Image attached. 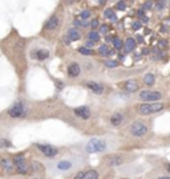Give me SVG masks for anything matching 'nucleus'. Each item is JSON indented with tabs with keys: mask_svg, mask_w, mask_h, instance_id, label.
<instances>
[{
	"mask_svg": "<svg viewBox=\"0 0 170 179\" xmlns=\"http://www.w3.org/2000/svg\"><path fill=\"white\" fill-rule=\"evenodd\" d=\"M106 149H108V142L106 141L100 139V138H92L87 143V146H85V151L89 153V154H94V153L105 151Z\"/></svg>",
	"mask_w": 170,
	"mask_h": 179,
	"instance_id": "nucleus-1",
	"label": "nucleus"
},
{
	"mask_svg": "<svg viewBox=\"0 0 170 179\" xmlns=\"http://www.w3.org/2000/svg\"><path fill=\"white\" fill-rule=\"evenodd\" d=\"M76 166V162L71 159V158H63L57 162H55L52 165V171L57 172V174H63V172H68L71 171L73 167Z\"/></svg>",
	"mask_w": 170,
	"mask_h": 179,
	"instance_id": "nucleus-2",
	"label": "nucleus"
},
{
	"mask_svg": "<svg viewBox=\"0 0 170 179\" xmlns=\"http://www.w3.org/2000/svg\"><path fill=\"white\" fill-rule=\"evenodd\" d=\"M163 109H165V104L162 102H146L140 106L138 111L142 115H150V114L158 113V111H161Z\"/></svg>",
	"mask_w": 170,
	"mask_h": 179,
	"instance_id": "nucleus-3",
	"label": "nucleus"
},
{
	"mask_svg": "<svg viewBox=\"0 0 170 179\" xmlns=\"http://www.w3.org/2000/svg\"><path fill=\"white\" fill-rule=\"evenodd\" d=\"M27 113H28V110L23 102H16L8 109V115L11 118H24Z\"/></svg>",
	"mask_w": 170,
	"mask_h": 179,
	"instance_id": "nucleus-4",
	"label": "nucleus"
},
{
	"mask_svg": "<svg viewBox=\"0 0 170 179\" xmlns=\"http://www.w3.org/2000/svg\"><path fill=\"white\" fill-rule=\"evenodd\" d=\"M129 133L132 134L133 137H137V138L144 137L145 134L148 133V126H146V124H144L142 121H135L130 125Z\"/></svg>",
	"mask_w": 170,
	"mask_h": 179,
	"instance_id": "nucleus-5",
	"label": "nucleus"
},
{
	"mask_svg": "<svg viewBox=\"0 0 170 179\" xmlns=\"http://www.w3.org/2000/svg\"><path fill=\"white\" fill-rule=\"evenodd\" d=\"M138 98L146 102H157L162 98V93L156 92V90H142L140 93Z\"/></svg>",
	"mask_w": 170,
	"mask_h": 179,
	"instance_id": "nucleus-6",
	"label": "nucleus"
},
{
	"mask_svg": "<svg viewBox=\"0 0 170 179\" xmlns=\"http://www.w3.org/2000/svg\"><path fill=\"white\" fill-rule=\"evenodd\" d=\"M36 147L40 150L47 158H55V156L59 154L57 147L52 146V145H36Z\"/></svg>",
	"mask_w": 170,
	"mask_h": 179,
	"instance_id": "nucleus-7",
	"label": "nucleus"
},
{
	"mask_svg": "<svg viewBox=\"0 0 170 179\" xmlns=\"http://www.w3.org/2000/svg\"><path fill=\"white\" fill-rule=\"evenodd\" d=\"M128 161L126 155H112L106 159V165L109 167H116V166H120L122 163H125Z\"/></svg>",
	"mask_w": 170,
	"mask_h": 179,
	"instance_id": "nucleus-8",
	"label": "nucleus"
},
{
	"mask_svg": "<svg viewBox=\"0 0 170 179\" xmlns=\"http://www.w3.org/2000/svg\"><path fill=\"white\" fill-rule=\"evenodd\" d=\"M73 113H75L76 117H78V118H81V120H89L90 109L88 106H78V108H76L73 110Z\"/></svg>",
	"mask_w": 170,
	"mask_h": 179,
	"instance_id": "nucleus-9",
	"label": "nucleus"
},
{
	"mask_svg": "<svg viewBox=\"0 0 170 179\" xmlns=\"http://www.w3.org/2000/svg\"><path fill=\"white\" fill-rule=\"evenodd\" d=\"M68 76L69 77H78L81 73V68L77 63H72L69 66H68Z\"/></svg>",
	"mask_w": 170,
	"mask_h": 179,
	"instance_id": "nucleus-10",
	"label": "nucleus"
},
{
	"mask_svg": "<svg viewBox=\"0 0 170 179\" xmlns=\"http://www.w3.org/2000/svg\"><path fill=\"white\" fill-rule=\"evenodd\" d=\"M87 86H88L94 94H103V92H104V86L101 85V84H98V82L88 81V82H87Z\"/></svg>",
	"mask_w": 170,
	"mask_h": 179,
	"instance_id": "nucleus-11",
	"label": "nucleus"
},
{
	"mask_svg": "<svg viewBox=\"0 0 170 179\" xmlns=\"http://www.w3.org/2000/svg\"><path fill=\"white\" fill-rule=\"evenodd\" d=\"M59 23H60V20H59V18L57 16H52L47 23H45V25H44V28L47 31H55L56 28L59 27Z\"/></svg>",
	"mask_w": 170,
	"mask_h": 179,
	"instance_id": "nucleus-12",
	"label": "nucleus"
},
{
	"mask_svg": "<svg viewBox=\"0 0 170 179\" xmlns=\"http://www.w3.org/2000/svg\"><path fill=\"white\" fill-rule=\"evenodd\" d=\"M66 38L69 41H77L81 38V33L78 29H76V28H71V29H68V32H66Z\"/></svg>",
	"mask_w": 170,
	"mask_h": 179,
	"instance_id": "nucleus-13",
	"label": "nucleus"
},
{
	"mask_svg": "<svg viewBox=\"0 0 170 179\" xmlns=\"http://www.w3.org/2000/svg\"><path fill=\"white\" fill-rule=\"evenodd\" d=\"M31 56L33 59L39 60V61H44V60H47L49 57V51H47V49H39V51L33 52Z\"/></svg>",
	"mask_w": 170,
	"mask_h": 179,
	"instance_id": "nucleus-14",
	"label": "nucleus"
},
{
	"mask_svg": "<svg viewBox=\"0 0 170 179\" xmlns=\"http://www.w3.org/2000/svg\"><path fill=\"white\" fill-rule=\"evenodd\" d=\"M124 88L125 90L129 92V93H134L138 90V82L135 80H128L125 84H124Z\"/></svg>",
	"mask_w": 170,
	"mask_h": 179,
	"instance_id": "nucleus-15",
	"label": "nucleus"
},
{
	"mask_svg": "<svg viewBox=\"0 0 170 179\" xmlns=\"http://www.w3.org/2000/svg\"><path fill=\"white\" fill-rule=\"evenodd\" d=\"M122 121H124V114L120 113V111H117V113L112 114V117H110V124H112V126H120V125L122 124Z\"/></svg>",
	"mask_w": 170,
	"mask_h": 179,
	"instance_id": "nucleus-16",
	"label": "nucleus"
},
{
	"mask_svg": "<svg viewBox=\"0 0 170 179\" xmlns=\"http://www.w3.org/2000/svg\"><path fill=\"white\" fill-rule=\"evenodd\" d=\"M0 166H2L5 171H12L15 169L12 161H11L9 158H3L2 161H0Z\"/></svg>",
	"mask_w": 170,
	"mask_h": 179,
	"instance_id": "nucleus-17",
	"label": "nucleus"
},
{
	"mask_svg": "<svg viewBox=\"0 0 170 179\" xmlns=\"http://www.w3.org/2000/svg\"><path fill=\"white\" fill-rule=\"evenodd\" d=\"M135 45H137V43H135L134 38L132 37H128L126 38V41H125V52L129 53V52H132L135 49Z\"/></svg>",
	"mask_w": 170,
	"mask_h": 179,
	"instance_id": "nucleus-18",
	"label": "nucleus"
},
{
	"mask_svg": "<svg viewBox=\"0 0 170 179\" xmlns=\"http://www.w3.org/2000/svg\"><path fill=\"white\" fill-rule=\"evenodd\" d=\"M154 82H156V78H154V74H151V73H146L144 76V84L146 86H151V85H154Z\"/></svg>",
	"mask_w": 170,
	"mask_h": 179,
	"instance_id": "nucleus-19",
	"label": "nucleus"
},
{
	"mask_svg": "<svg viewBox=\"0 0 170 179\" xmlns=\"http://www.w3.org/2000/svg\"><path fill=\"white\" fill-rule=\"evenodd\" d=\"M104 16H105L106 19H109L110 21H117V16H116V13H114V11L110 9V8H106V9L104 11Z\"/></svg>",
	"mask_w": 170,
	"mask_h": 179,
	"instance_id": "nucleus-20",
	"label": "nucleus"
},
{
	"mask_svg": "<svg viewBox=\"0 0 170 179\" xmlns=\"http://www.w3.org/2000/svg\"><path fill=\"white\" fill-rule=\"evenodd\" d=\"M84 179H98V172L96 170H88L84 172Z\"/></svg>",
	"mask_w": 170,
	"mask_h": 179,
	"instance_id": "nucleus-21",
	"label": "nucleus"
},
{
	"mask_svg": "<svg viewBox=\"0 0 170 179\" xmlns=\"http://www.w3.org/2000/svg\"><path fill=\"white\" fill-rule=\"evenodd\" d=\"M88 38H89L90 41H93V43H97L100 40V33L96 32V31H90L88 33Z\"/></svg>",
	"mask_w": 170,
	"mask_h": 179,
	"instance_id": "nucleus-22",
	"label": "nucleus"
},
{
	"mask_svg": "<svg viewBox=\"0 0 170 179\" xmlns=\"http://www.w3.org/2000/svg\"><path fill=\"white\" fill-rule=\"evenodd\" d=\"M16 172H19V174H27L28 171H29V166H28L27 163L24 165H20V166H16Z\"/></svg>",
	"mask_w": 170,
	"mask_h": 179,
	"instance_id": "nucleus-23",
	"label": "nucleus"
},
{
	"mask_svg": "<svg viewBox=\"0 0 170 179\" xmlns=\"http://www.w3.org/2000/svg\"><path fill=\"white\" fill-rule=\"evenodd\" d=\"M113 47H114V49H117V51H120V49H122V47H124V43H122V40H120L118 37H114L113 38Z\"/></svg>",
	"mask_w": 170,
	"mask_h": 179,
	"instance_id": "nucleus-24",
	"label": "nucleus"
},
{
	"mask_svg": "<svg viewBox=\"0 0 170 179\" xmlns=\"http://www.w3.org/2000/svg\"><path fill=\"white\" fill-rule=\"evenodd\" d=\"M77 52L80 53V54H84V56H90V54H93V51L92 49H88V48H85V47H80L77 49Z\"/></svg>",
	"mask_w": 170,
	"mask_h": 179,
	"instance_id": "nucleus-25",
	"label": "nucleus"
},
{
	"mask_svg": "<svg viewBox=\"0 0 170 179\" xmlns=\"http://www.w3.org/2000/svg\"><path fill=\"white\" fill-rule=\"evenodd\" d=\"M73 25L77 27V28H85V27H88V21H82V20H73ZM76 28V29H77Z\"/></svg>",
	"mask_w": 170,
	"mask_h": 179,
	"instance_id": "nucleus-26",
	"label": "nucleus"
},
{
	"mask_svg": "<svg viewBox=\"0 0 170 179\" xmlns=\"http://www.w3.org/2000/svg\"><path fill=\"white\" fill-rule=\"evenodd\" d=\"M90 15H92V12H90L89 9H84V11H81V12H80V18H81L82 21H85V20H88L90 18Z\"/></svg>",
	"mask_w": 170,
	"mask_h": 179,
	"instance_id": "nucleus-27",
	"label": "nucleus"
},
{
	"mask_svg": "<svg viewBox=\"0 0 170 179\" xmlns=\"http://www.w3.org/2000/svg\"><path fill=\"white\" fill-rule=\"evenodd\" d=\"M105 66H108V68H117L118 66V61L116 60H105Z\"/></svg>",
	"mask_w": 170,
	"mask_h": 179,
	"instance_id": "nucleus-28",
	"label": "nucleus"
},
{
	"mask_svg": "<svg viewBox=\"0 0 170 179\" xmlns=\"http://www.w3.org/2000/svg\"><path fill=\"white\" fill-rule=\"evenodd\" d=\"M98 53H100L101 56H109V54H110V51L108 49L106 45H101V47L98 48Z\"/></svg>",
	"mask_w": 170,
	"mask_h": 179,
	"instance_id": "nucleus-29",
	"label": "nucleus"
},
{
	"mask_svg": "<svg viewBox=\"0 0 170 179\" xmlns=\"http://www.w3.org/2000/svg\"><path fill=\"white\" fill-rule=\"evenodd\" d=\"M153 5H154V3H153V2H145V3L142 4V8H141V9H142L144 12H145V11L151 9V8H153Z\"/></svg>",
	"mask_w": 170,
	"mask_h": 179,
	"instance_id": "nucleus-30",
	"label": "nucleus"
},
{
	"mask_svg": "<svg viewBox=\"0 0 170 179\" xmlns=\"http://www.w3.org/2000/svg\"><path fill=\"white\" fill-rule=\"evenodd\" d=\"M116 8H117L118 11H125V9H126V3H125V2H118V3L116 4Z\"/></svg>",
	"mask_w": 170,
	"mask_h": 179,
	"instance_id": "nucleus-31",
	"label": "nucleus"
},
{
	"mask_svg": "<svg viewBox=\"0 0 170 179\" xmlns=\"http://www.w3.org/2000/svg\"><path fill=\"white\" fill-rule=\"evenodd\" d=\"M166 5H167L166 2H158V3L156 4V9H157V11H162L163 8L166 7Z\"/></svg>",
	"mask_w": 170,
	"mask_h": 179,
	"instance_id": "nucleus-32",
	"label": "nucleus"
},
{
	"mask_svg": "<svg viewBox=\"0 0 170 179\" xmlns=\"http://www.w3.org/2000/svg\"><path fill=\"white\" fill-rule=\"evenodd\" d=\"M141 25H142V24H141V21H134V23L132 24V29L133 31H138L140 29V28H141Z\"/></svg>",
	"mask_w": 170,
	"mask_h": 179,
	"instance_id": "nucleus-33",
	"label": "nucleus"
},
{
	"mask_svg": "<svg viewBox=\"0 0 170 179\" xmlns=\"http://www.w3.org/2000/svg\"><path fill=\"white\" fill-rule=\"evenodd\" d=\"M100 32H101V33H105V35H106V33L109 32V25H106V24L101 25V27H100Z\"/></svg>",
	"mask_w": 170,
	"mask_h": 179,
	"instance_id": "nucleus-34",
	"label": "nucleus"
},
{
	"mask_svg": "<svg viewBox=\"0 0 170 179\" xmlns=\"http://www.w3.org/2000/svg\"><path fill=\"white\" fill-rule=\"evenodd\" d=\"M0 143H2L3 147H9L11 146V142L7 141V139H0Z\"/></svg>",
	"mask_w": 170,
	"mask_h": 179,
	"instance_id": "nucleus-35",
	"label": "nucleus"
},
{
	"mask_svg": "<svg viewBox=\"0 0 170 179\" xmlns=\"http://www.w3.org/2000/svg\"><path fill=\"white\" fill-rule=\"evenodd\" d=\"M100 25V23H98V20L97 19H94V20H92V23H90V27L93 28V29H96V28H97Z\"/></svg>",
	"mask_w": 170,
	"mask_h": 179,
	"instance_id": "nucleus-36",
	"label": "nucleus"
},
{
	"mask_svg": "<svg viewBox=\"0 0 170 179\" xmlns=\"http://www.w3.org/2000/svg\"><path fill=\"white\" fill-rule=\"evenodd\" d=\"M84 172H85V171H78L77 174L73 176V179H84Z\"/></svg>",
	"mask_w": 170,
	"mask_h": 179,
	"instance_id": "nucleus-37",
	"label": "nucleus"
},
{
	"mask_svg": "<svg viewBox=\"0 0 170 179\" xmlns=\"http://www.w3.org/2000/svg\"><path fill=\"white\" fill-rule=\"evenodd\" d=\"M94 44H96V43H93V41H90V40H89V41H87V43H85V48H88V49H89L90 47H93Z\"/></svg>",
	"mask_w": 170,
	"mask_h": 179,
	"instance_id": "nucleus-38",
	"label": "nucleus"
},
{
	"mask_svg": "<svg viewBox=\"0 0 170 179\" xmlns=\"http://www.w3.org/2000/svg\"><path fill=\"white\" fill-rule=\"evenodd\" d=\"M137 15H138V18H145V12L142 9H140L138 12H137Z\"/></svg>",
	"mask_w": 170,
	"mask_h": 179,
	"instance_id": "nucleus-39",
	"label": "nucleus"
},
{
	"mask_svg": "<svg viewBox=\"0 0 170 179\" xmlns=\"http://www.w3.org/2000/svg\"><path fill=\"white\" fill-rule=\"evenodd\" d=\"M158 44H160L161 47H167V43H166V40H160V43H158Z\"/></svg>",
	"mask_w": 170,
	"mask_h": 179,
	"instance_id": "nucleus-40",
	"label": "nucleus"
},
{
	"mask_svg": "<svg viewBox=\"0 0 170 179\" xmlns=\"http://www.w3.org/2000/svg\"><path fill=\"white\" fill-rule=\"evenodd\" d=\"M113 38H114V36H112V35H108V36L105 37V40H106V41H113Z\"/></svg>",
	"mask_w": 170,
	"mask_h": 179,
	"instance_id": "nucleus-41",
	"label": "nucleus"
},
{
	"mask_svg": "<svg viewBox=\"0 0 170 179\" xmlns=\"http://www.w3.org/2000/svg\"><path fill=\"white\" fill-rule=\"evenodd\" d=\"M135 40H137L138 43H142V41H144V37H142V36H138V35H137V37H135ZM137 41H135V43H137Z\"/></svg>",
	"mask_w": 170,
	"mask_h": 179,
	"instance_id": "nucleus-42",
	"label": "nucleus"
},
{
	"mask_svg": "<svg viewBox=\"0 0 170 179\" xmlns=\"http://www.w3.org/2000/svg\"><path fill=\"white\" fill-rule=\"evenodd\" d=\"M161 32L162 33H167V27H162L161 28Z\"/></svg>",
	"mask_w": 170,
	"mask_h": 179,
	"instance_id": "nucleus-43",
	"label": "nucleus"
},
{
	"mask_svg": "<svg viewBox=\"0 0 170 179\" xmlns=\"http://www.w3.org/2000/svg\"><path fill=\"white\" fill-rule=\"evenodd\" d=\"M148 21H149V19L146 18V16H145V18H142V23H148Z\"/></svg>",
	"mask_w": 170,
	"mask_h": 179,
	"instance_id": "nucleus-44",
	"label": "nucleus"
},
{
	"mask_svg": "<svg viewBox=\"0 0 170 179\" xmlns=\"http://www.w3.org/2000/svg\"><path fill=\"white\" fill-rule=\"evenodd\" d=\"M61 86H63V85H61V82H60V81H57V88H59V89H61Z\"/></svg>",
	"mask_w": 170,
	"mask_h": 179,
	"instance_id": "nucleus-45",
	"label": "nucleus"
},
{
	"mask_svg": "<svg viewBox=\"0 0 170 179\" xmlns=\"http://www.w3.org/2000/svg\"><path fill=\"white\" fill-rule=\"evenodd\" d=\"M149 53V49H144V54H148Z\"/></svg>",
	"mask_w": 170,
	"mask_h": 179,
	"instance_id": "nucleus-46",
	"label": "nucleus"
},
{
	"mask_svg": "<svg viewBox=\"0 0 170 179\" xmlns=\"http://www.w3.org/2000/svg\"><path fill=\"white\" fill-rule=\"evenodd\" d=\"M160 179H170L169 176H162V178H160Z\"/></svg>",
	"mask_w": 170,
	"mask_h": 179,
	"instance_id": "nucleus-47",
	"label": "nucleus"
},
{
	"mask_svg": "<svg viewBox=\"0 0 170 179\" xmlns=\"http://www.w3.org/2000/svg\"><path fill=\"white\" fill-rule=\"evenodd\" d=\"M2 147H3V146H2V143H0V149H2Z\"/></svg>",
	"mask_w": 170,
	"mask_h": 179,
	"instance_id": "nucleus-48",
	"label": "nucleus"
}]
</instances>
